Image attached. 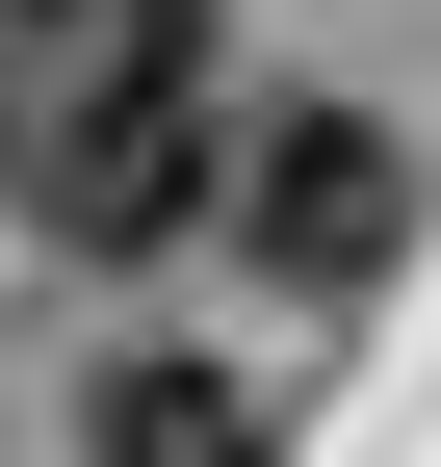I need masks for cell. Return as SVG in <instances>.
I'll use <instances>...</instances> for the list:
<instances>
[{"label":"cell","instance_id":"6da1fadb","mask_svg":"<svg viewBox=\"0 0 441 467\" xmlns=\"http://www.w3.org/2000/svg\"><path fill=\"white\" fill-rule=\"evenodd\" d=\"M208 234H234L260 285H390L415 260V130H364V104H234V182H208Z\"/></svg>","mask_w":441,"mask_h":467},{"label":"cell","instance_id":"7a4b0ae2","mask_svg":"<svg viewBox=\"0 0 441 467\" xmlns=\"http://www.w3.org/2000/svg\"><path fill=\"white\" fill-rule=\"evenodd\" d=\"M104 467H260V389L234 364H104Z\"/></svg>","mask_w":441,"mask_h":467}]
</instances>
